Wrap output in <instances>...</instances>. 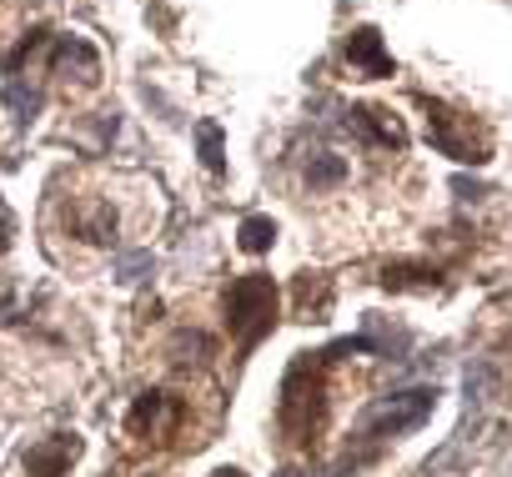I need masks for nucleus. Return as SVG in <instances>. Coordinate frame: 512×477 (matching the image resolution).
I'll list each match as a JSON object with an SVG mask.
<instances>
[{
	"instance_id": "obj_8",
	"label": "nucleus",
	"mask_w": 512,
	"mask_h": 477,
	"mask_svg": "<svg viewBox=\"0 0 512 477\" xmlns=\"http://www.w3.org/2000/svg\"><path fill=\"white\" fill-rule=\"evenodd\" d=\"M367 146H382V151H402L407 146V131H402V121L392 116V111H382V106H362V111H352V121H347Z\"/></svg>"
},
{
	"instance_id": "obj_12",
	"label": "nucleus",
	"mask_w": 512,
	"mask_h": 477,
	"mask_svg": "<svg viewBox=\"0 0 512 477\" xmlns=\"http://www.w3.org/2000/svg\"><path fill=\"white\" fill-rule=\"evenodd\" d=\"M236 236H241V252H267L277 242V226H272V216H246Z\"/></svg>"
},
{
	"instance_id": "obj_19",
	"label": "nucleus",
	"mask_w": 512,
	"mask_h": 477,
	"mask_svg": "<svg viewBox=\"0 0 512 477\" xmlns=\"http://www.w3.org/2000/svg\"><path fill=\"white\" fill-rule=\"evenodd\" d=\"M211 477H241V472H236V467H221V472H211Z\"/></svg>"
},
{
	"instance_id": "obj_9",
	"label": "nucleus",
	"mask_w": 512,
	"mask_h": 477,
	"mask_svg": "<svg viewBox=\"0 0 512 477\" xmlns=\"http://www.w3.org/2000/svg\"><path fill=\"white\" fill-rule=\"evenodd\" d=\"M76 452H81V442L76 437H46V442H36L31 452H26V472L31 477H61L71 462H76Z\"/></svg>"
},
{
	"instance_id": "obj_6",
	"label": "nucleus",
	"mask_w": 512,
	"mask_h": 477,
	"mask_svg": "<svg viewBox=\"0 0 512 477\" xmlns=\"http://www.w3.org/2000/svg\"><path fill=\"white\" fill-rule=\"evenodd\" d=\"M116 226H121V216H116L111 196H101V191L66 196V231L76 236V242H86V247H111V242H116Z\"/></svg>"
},
{
	"instance_id": "obj_2",
	"label": "nucleus",
	"mask_w": 512,
	"mask_h": 477,
	"mask_svg": "<svg viewBox=\"0 0 512 477\" xmlns=\"http://www.w3.org/2000/svg\"><path fill=\"white\" fill-rule=\"evenodd\" d=\"M327 352H302L282 382V427L292 442H312L317 422H322V392H327Z\"/></svg>"
},
{
	"instance_id": "obj_14",
	"label": "nucleus",
	"mask_w": 512,
	"mask_h": 477,
	"mask_svg": "<svg viewBox=\"0 0 512 477\" xmlns=\"http://www.w3.org/2000/svg\"><path fill=\"white\" fill-rule=\"evenodd\" d=\"M151 267H156L151 252H126V257H116V282H141V277H151Z\"/></svg>"
},
{
	"instance_id": "obj_1",
	"label": "nucleus",
	"mask_w": 512,
	"mask_h": 477,
	"mask_svg": "<svg viewBox=\"0 0 512 477\" xmlns=\"http://www.w3.org/2000/svg\"><path fill=\"white\" fill-rule=\"evenodd\" d=\"M226 327L241 352H251L277 327V282L267 272H246L226 287Z\"/></svg>"
},
{
	"instance_id": "obj_10",
	"label": "nucleus",
	"mask_w": 512,
	"mask_h": 477,
	"mask_svg": "<svg viewBox=\"0 0 512 477\" xmlns=\"http://www.w3.org/2000/svg\"><path fill=\"white\" fill-rule=\"evenodd\" d=\"M347 61L357 71H367V76H392V56L382 51V36L372 26H362V31L347 36Z\"/></svg>"
},
{
	"instance_id": "obj_13",
	"label": "nucleus",
	"mask_w": 512,
	"mask_h": 477,
	"mask_svg": "<svg viewBox=\"0 0 512 477\" xmlns=\"http://www.w3.org/2000/svg\"><path fill=\"white\" fill-rule=\"evenodd\" d=\"M382 282H387V287H422V292H427V287H437V272H432V267H407V262H397V267L382 272Z\"/></svg>"
},
{
	"instance_id": "obj_3",
	"label": "nucleus",
	"mask_w": 512,
	"mask_h": 477,
	"mask_svg": "<svg viewBox=\"0 0 512 477\" xmlns=\"http://www.w3.org/2000/svg\"><path fill=\"white\" fill-rule=\"evenodd\" d=\"M437 402V387H412V392H397V397H377L367 412H362V432L367 437H397V432H412L427 422Z\"/></svg>"
},
{
	"instance_id": "obj_4",
	"label": "nucleus",
	"mask_w": 512,
	"mask_h": 477,
	"mask_svg": "<svg viewBox=\"0 0 512 477\" xmlns=\"http://www.w3.org/2000/svg\"><path fill=\"white\" fill-rule=\"evenodd\" d=\"M427 126H432V146H437L442 156L462 161V166H467V161L477 166V161H487V151H492V146H487V136L472 126V116L447 111V106H437V101L427 106Z\"/></svg>"
},
{
	"instance_id": "obj_18",
	"label": "nucleus",
	"mask_w": 512,
	"mask_h": 477,
	"mask_svg": "<svg viewBox=\"0 0 512 477\" xmlns=\"http://www.w3.org/2000/svg\"><path fill=\"white\" fill-rule=\"evenodd\" d=\"M277 477H307V472H297V467H282V472H277Z\"/></svg>"
},
{
	"instance_id": "obj_16",
	"label": "nucleus",
	"mask_w": 512,
	"mask_h": 477,
	"mask_svg": "<svg viewBox=\"0 0 512 477\" xmlns=\"http://www.w3.org/2000/svg\"><path fill=\"white\" fill-rule=\"evenodd\" d=\"M6 101H11V111H16L21 121H26V116H31V111L41 106V96H36V91H31L26 81H11V86H6Z\"/></svg>"
},
{
	"instance_id": "obj_15",
	"label": "nucleus",
	"mask_w": 512,
	"mask_h": 477,
	"mask_svg": "<svg viewBox=\"0 0 512 477\" xmlns=\"http://www.w3.org/2000/svg\"><path fill=\"white\" fill-rule=\"evenodd\" d=\"M196 136H201V166H206L211 176H221V131H216V126H201Z\"/></svg>"
},
{
	"instance_id": "obj_5",
	"label": "nucleus",
	"mask_w": 512,
	"mask_h": 477,
	"mask_svg": "<svg viewBox=\"0 0 512 477\" xmlns=\"http://www.w3.org/2000/svg\"><path fill=\"white\" fill-rule=\"evenodd\" d=\"M186 422V402L176 392H141L136 407L126 412V432L141 442H171Z\"/></svg>"
},
{
	"instance_id": "obj_7",
	"label": "nucleus",
	"mask_w": 512,
	"mask_h": 477,
	"mask_svg": "<svg viewBox=\"0 0 512 477\" xmlns=\"http://www.w3.org/2000/svg\"><path fill=\"white\" fill-rule=\"evenodd\" d=\"M51 76H61L66 86L76 81V86H96L101 81V56L81 41V36H61L56 46H51Z\"/></svg>"
},
{
	"instance_id": "obj_11",
	"label": "nucleus",
	"mask_w": 512,
	"mask_h": 477,
	"mask_svg": "<svg viewBox=\"0 0 512 477\" xmlns=\"http://www.w3.org/2000/svg\"><path fill=\"white\" fill-rule=\"evenodd\" d=\"M347 176V161L337 156V151H317L312 161H307V186L312 191H322V186H337Z\"/></svg>"
},
{
	"instance_id": "obj_17",
	"label": "nucleus",
	"mask_w": 512,
	"mask_h": 477,
	"mask_svg": "<svg viewBox=\"0 0 512 477\" xmlns=\"http://www.w3.org/2000/svg\"><path fill=\"white\" fill-rule=\"evenodd\" d=\"M11 242H16V216H11L6 196H0V252H11Z\"/></svg>"
}]
</instances>
